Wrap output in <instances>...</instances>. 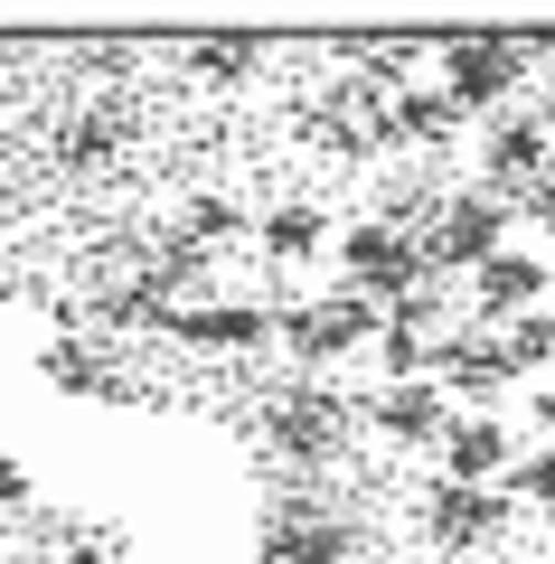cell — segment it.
<instances>
[{"label": "cell", "instance_id": "1", "mask_svg": "<svg viewBox=\"0 0 555 564\" xmlns=\"http://www.w3.org/2000/svg\"><path fill=\"white\" fill-rule=\"evenodd\" d=\"M349 423H357V404L330 395V386H274V395H264V414H255V433H264V452H274V462L330 470L339 452H349Z\"/></svg>", "mask_w": 555, "mask_h": 564}, {"label": "cell", "instance_id": "2", "mask_svg": "<svg viewBox=\"0 0 555 564\" xmlns=\"http://www.w3.org/2000/svg\"><path fill=\"white\" fill-rule=\"evenodd\" d=\"M415 245H424V273H434V282H442V273H461V282H471L480 263L499 254V245H517V236H509V198H490V188L434 198V207L415 217Z\"/></svg>", "mask_w": 555, "mask_h": 564}, {"label": "cell", "instance_id": "3", "mask_svg": "<svg viewBox=\"0 0 555 564\" xmlns=\"http://www.w3.org/2000/svg\"><path fill=\"white\" fill-rule=\"evenodd\" d=\"M339 273H349V292H367L377 311H396L405 292H424V245H415V226H396V217H357L349 236H339Z\"/></svg>", "mask_w": 555, "mask_h": 564}, {"label": "cell", "instance_id": "4", "mask_svg": "<svg viewBox=\"0 0 555 564\" xmlns=\"http://www.w3.org/2000/svg\"><path fill=\"white\" fill-rule=\"evenodd\" d=\"M536 76V47L527 39H452L442 47V95L461 113H509V95Z\"/></svg>", "mask_w": 555, "mask_h": 564}, {"label": "cell", "instance_id": "5", "mask_svg": "<svg viewBox=\"0 0 555 564\" xmlns=\"http://www.w3.org/2000/svg\"><path fill=\"white\" fill-rule=\"evenodd\" d=\"M255 564H357V527L330 518L320 499H301V489H282V499L264 508Z\"/></svg>", "mask_w": 555, "mask_h": 564}, {"label": "cell", "instance_id": "6", "mask_svg": "<svg viewBox=\"0 0 555 564\" xmlns=\"http://www.w3.org/2000/svg\"><path fill=\"white\" fill-rule=\"evenodd\" d=\"M386 311L367 302V292H320V302H292L282 311V348H292L301 367H330L349 358V348H377Z\"/></svg>", "mask_w": 555, "mask_h": 564}, {"label": "cell", "instance_id": "7", "mask_svg": "<svg viewBox=\"0 0 555 564\" xmlns=\"http://www.w3.org/2000/svg\"><path fill=\"white\" fill-rule=\"evenodd\" d=\"M546 170H555V122H536V104L490 113V132H480V188L517 207L536 180H546Z\"/></svg>", "mask_w": 555, "mask_h": 564}, {"label": "cell", "instance_id": "8", "mask_svg": "<svg viewBox=\"0 0 555 564\" xmlns=\"http://www.w3.org/2000/svg\"><path fill=\"white\" fill-rule=\"evenodd\" d=\"M424 536H434L442 564L480 555V545L509 536V489H461V480H434L424 489Z\"/></svg>", "mask_w": 555, "mask_h": 564}, {"label": "cell", "instance_id": "9", "mask_svg": "<svg viewBox=\"0 0 555 564\" xmlns=\"http://www.w3.org/2000/svg\"><path fill=\"white\" fill-rule=\"evenodd\" d=\"M367 423H377V443L396 452H442V433H452V395H442V377H405V386H377L367 395Z\"/></svg>", "mask_w": 555, "mask_h": 564}, {"label": "cell", "instance_id": "10", "mask_svg": "<svg viewBox=\"0 0 555 564\" xmlns=\"http://www.w3.org/2000/svg\"><path fill=\"white\" fill-rule=\"evenodd\" d=\"M546 292H555V263L527 254V245H499V254L471 273V321L509 329L517 311H546Z\"/></svg>", "mask_w": 555, "mask_h": 564}, {"label": "cell", "instance_id": "11", "mask_svg": "<svg viewBox=\"0 0 555 564\" xmlns=\"http://www.w3.org/2000/svg\"><path fill=\"white\" fill-rule=\"evenodd\" d=\"M434 377H442V395H461L471 414H490V404L517 386V367H509V339H499V329H452Z\"/></svg>", "mask_w": 555, "mask_h": 564}, {"label": "cell", "instance_id": "12", "mask_svg": "<svg viewBox=\"0 0 555 564\" xmlns=\"http://www.w3.org/2000/svg\"><path fill=\"white\" fill-rule=\"evenodd\" d=\"M170 339L189 348H217V358H245V348H274L282 339V311L274 302H199V311H179Z\"/></svg>", "mask_w": 555, "mask_h": 564}, {"label": "cell", "instance_id": "13", "mask_svg": "<svg viewBox=\"0 0 555 564\" xmlns=\"http://www.w3.org/2000/svg\"><path fill=\"white\" fill-rule=\"evenodd\" d=\"M509 470H517V443H509V423H499V414H461L452 433H442V480L499 489Z\"/></svg>", "mask_w": 555, "mask_h": 564}, {"label": "cell", "instance_id": "14", "mask_svg": "<svg viewBox=\"0 0 555 564\" xmlns=\"http://www.w3.org/2000/svg\"><path fill=\"white\" fill-rule=\"evenodd\" d=\"M255 245H264V263H311L320 245H330V217H320L311 198H282V207L255 217Z\"/></svg>", "mask_w": 555, "mask_h": 564}, {"label": "cell", "instance_id": "15", "mask_svg": "<svg viewBox=\"0 0 555 564\" xmlns=\"http://www.w3.org/2000/svg\"><path fill=\"white\" fill-rule=\"evenodd\" d=\"M461 132V104L442 95V85H405L396 95V141H424V151H434V141H452Z\"/></svg>", "mask_w": 555, "mask_h": 564}, {"label": "cell", "instance_id": "16", "mask_svg": "<svg viewBox=\"0 0 555 564\" xmlns=\"http://www.w3.org/2000/svg\"><path fill=\"white\" fill-rule=\"evenodd\" d=\"M189 245H207V254H226L236 236H255V217H245L236 198H189V226H179Z\"/></svg>", "mask_w": 555, "mask_h": 564}, {"label": "cell", "instance_id": "17", "mask_svg": "<svg viewBox=\"0 0 555 564\" xmlns=\"http://www.w3.org/2000/svg\"><path fill=\"white\" fill-rule=\"evenodd\" d=\"M499 339H509V367H517V377H546V367H555V311H517Z\"/></svg>", "mask_w": 555, "mask_h": 564}, {"label": "cell", "instance_id": "18", "mask_svg": "<svg viewBox=\"0 0 555 564\" xmlns=\"http://www.w3.org/2000/svg\"><path fill=\"white\" fill-rule=\"evenodd\" d=\"M509 480H517V499H527V508H536V518H555V443H536V452H527V462H517V470H509Z\"/></svg>", "mask_w": 555, "mask_h": 564}, {"label": "cell", "instance_id": "19", "mask_svg": "<svg viewBox=\"0 0 555 564\" xmlns=\"http://www.w3.org/2000/svg\"><path fill=\"white\" fill-rule=\"evenodd\" d=\"M189 66H199V76H245V66H255V47H189Z\"/></svg>", "mask_w": 555, "mask_h": 564}, {"label": "cell", "instance_id": "20", "mask_svg": "<svg viewBox=\"0 0 555 564\" xmlns=\"http://www.w3.org/2000/svg\"><path fill=\"white\" fill-rule=\"evenodd\" d=\"M39 367H47V377H57V386H85V377H95V358H85L76 339H57V348H47V358H39Z\"/></svg>", "mask_w": 555, "mask_h": 564}, {"label": "cell", "instance_id": "21", "mask_svg": "<svg viewBox=\"0 0 555 564\" xmlns=\"http://www.w3.org/2000/svg\"><path fill=\"white\" fill-rule=\"evenodd\" d=\"M517 217H527V226H536V236H555V170H546V180H536V188H527V198H517Z\"/></svg>", "mask_w": 555, "mask_h": 564}, {"label": "cell", "instance_id": "22", "mask_svg": "<svg viewBox=\"0 0 555 564\" xmlns=\"http://www.w3.org/2000/svg\"><path fill=\"white\" fill-rule=\"evenodd\" d=\"M20 508H29V470H20V462H10V452H0V527L20 518Z\"/></svg>", "mask_w": 555, "mask_h": 564}, {"label": "cell", "instance_id": "23", "mask_svg": "<svg viewBox=\"0 0 555 564\" xmlns=\"http://www.w3.org/2000/svg\"><path fill=\"white\" fill-rule=\"evenodd\" d=\"M57 564H122V555H114V536H76Z\"/></svg>", "mask_w": 555, "mask_h": 564}, {"label": "cell", "instance_id": "24", "mask_svg": "<svg viewBox=\"0 0 555 564\" xmlns=\"http://www.w3.org/2000/svg\"><path fill=\"white\" fill-rule=\"evenodd\" d=\"M527 414H536V433L555 443V377H536V395H527Z\"/></svg>", "mask_w": 555, "mask_h": 564}, {"label": "cell", "instance_id": "25", "mask_svg": "<svg viewBox=\"0 0 555 564\" xmlns=\"http://www.w3.org/2000/svg\"><path fill=\"white\" fill-rule=\"evenodd\" d=\"M536 122H555V76H546V85H536Z\"/></svg>", "mask_w": 555, "mask_h": 564}, {"label": "cell", "instance_id": "26", "mask_svg": "<svg viewBox=\"0 0 555 564\" xmlns=\"http://www.w3.org/2000/svg\"><path fill=\"white\" fill-rule=\"evenodd\" d=\"M20 564H57V555H20Z\"/></svg>", "mask_w": 555, "mask_h": 564}]
</instances>
